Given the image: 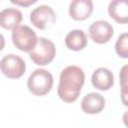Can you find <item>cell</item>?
Wrapping results in <instances>:
<instances>
[{"mask_svg": "<svg viewBox=\"0 0 128 128\" xmlns=\"http://www.w3.org/2000/svg\"><path fill=\"white\" fill-rule=\"evenodd\" d=\"M122 120H123V123L125 124V126L128 128V110L126 112H124V114L122 116Z\"/></svg>", "mask_w": 128, "mask_h": 128, "instance_id": "18", "label": "cell"}, {"mask_svg": "<svg viewBox=\"0 0 128 128\" xmlns=\"http://www.w3.org/2000/svg\"><path fill=\"white\" fill-rule=\"evenodd\" d=\"M65 45L68 49L73 51L84 49L87 45V36L85 32L80 29L70 31L65 37Z\"/></svg>", "mask_w": 128, "mask_h": 128, "instance_id": "13", "label": "cell"}, {"mask_svg": "<svg viewBox=\"0 0 128 128\" xmlns=\"http://www.w3.org/2000/svg\"><path fill=\"white\" fill-rule=\"evenodd\" d=\"M115 51L121 58H128V33L119 35L115 43Z\"/></svg>", "mask_w": 128, "mask_h": 128, "instance_id": "14", "label": "cell"}, {"mask_svg": "<svg viewBox=\"0 0 128 128\" xmlns=\"http://www.w3.org/2000/svg\"><path fill=\"white\" fill-rule=\"evenodd\" d=\"M31 23L40 30H46L54 25L56 22V15L54 10L48 5H39L30 13Z\"/></svg>", "mask_w": 128, "mask_h": 128, "instance_id": "6", "label": "cell"}, {"mask_svg": "<svg viewBox=\"0 0 128 128\" xmlns=\"http://www.w3.org/2000/svg\"><path fill=\"white\" fill-rule=\"evenodd\" d=\"M92 85L101 91H107L109 90L114 83V77L112 72L105 68V67H99L97 68L91 77Z\"/></svg>", "mask_w": 128, "mask_h": 128, "instance_id": "10", "label": "cell"}, {"mask_svg": "<svg viewBox=\"0 0 128 128\" xmlns=\"http://www.w3.org/2000/svg\"><path fill=\"white\" fill-rule=\"evenodd\" d=\"M121 101L124 106L128 107V86L121 87Z\"/></svg>", "mask_w": 128, "mask_h": 128, "instance_id": "16", "label": "cell"}, {"mask_svg": "<svg viewBox=\"0 0 128 128\" xmlns=\"http://www.w3.org/2000/svg\"><path fill=\"white\" fill-rule=\"evenodd\" d=\"M22 19L23 16L21 11L13 7L5 8L0 12V25L7 30H13L15 27L19 26Z\"/></svg>", "mask_w": 128, "mask_h": 128, "instance_id": "11", "label": "cell"}, {"mask_svg": "<svg viewBox=\"0 0 128 128\" xmlns=\"http://www.w3.org/2000/svg\"><path fill=\"white\" fill-rule=\"evenodd\" d=\"M56 55V48L54 43L44 37L38 38L36 47L29 52L30 59L39 66L48 65L53 61Z\"/></svg>", "mask_w": 128, "mask_h": 128, "instance_id": "4", "label": "cell"}, {"mask_svg": "<svg viewBox=\"0 0 128 128\" xmlns=\"http://www.w3.org/2000/svg\"><path fill=\"white\" fill-rule=\"evenodd\" d=\"M11 37L14 46L24 52H31L38 42L35 31L27 25H19L15 27L12 30Z\"/></svg>", "mask_w": 128, "mask_h": 128, "instance_id": "3", "label": "cell"}, {"mask_svg": "<svg viewBox=\"0 0 128 128\" xmlns=\"http://www.w3.org/2000/svg\"><path fill=\"white\" fill-rule=\"evenodd\" d=\"M11 3H13V4H16V5H20V6H24V7H28L29 5H31V4H34V3H36L37 1L36 0H11L10 1Z\"/></svg>", "mask_w": 128, "mask_h": 128, "instance_id": "17", "label": "cell"}, {"mask_svg": "<svg viewBox=\"0 0 128 128\" xmlns=\"http://www.w3.org/2000/svg\"><path fill=\"white\" fill-rule=\"evenodd\" d=\"M108 13L120 24L128 23V0H113L109 3Z\"/></svg>", "mask_w": 128, "mask_h": 128, "instance_id": "12", "label": "cell"}, {"mask_svg": "<svg viewBox=\"0 0 128 128\" xmlns=\"http://www.w3.org/2000/svg\"><path fill=\"white\" fill-rule=\"evenodd\" d=\"M119 82L120 87L128 86V64L122 66L119 73Z\"/></svg>", "mask_w": 128, "mask_h": 128, "instance_id": "15", "label": "cell"}, {"mask_svg": "<svg viewBox=\"0 0 128 128\" xmlns=\"http://www.w3.org/2000/svg\"><path fill=\"white\" fill-rule=\"evenodd\" d=\"M85 82V73L79 66L70 65L61 71L57 94L66 103H72L80 95Z\"/></svg>", "mask_w": 128, "mask_h": 128, "instance_id": "1", "label": "cell"}, {"mask_svg": "<svg viewBox=\"0 0 128 128\" xmlns=\"http://www.w3.org/2000/svg\"><path fill=\"white\" fill-rule=\"evenodd\" d=\"M90 38L97 44L107 43L113 36L114 30L112 25L104 20L94 21L88 29Z\"/></svg>", "mask_w": 128, "mask_h": 128, "instance_id": "7", "label": "cell"}, {"mask_svg": "<svg viewBox=\"0 0 128 128\" xmlns=\"http://www.w3.org/2000/svg\"><path fill=\"white\" fill-rule=\"evenodd\" d=\"M93 12V2L91 0H73L69 4V15L77 21L86 20Z\"/></svg>", "mask_w": 128, "mask_h": 128, "instance_id": "8", "label": "cell"}, {"mask_svg": "<svg viewBox=\"0 0 128 128\" xmlns=\"http://www.w3.org/2000/svg\"><path fill=\"white\" fill-rule=\"evenodd\" d=\"M0 67H1V72L7 78L18 79L25 73L26 63L18 55L6 54L1 59Z\"/></svg>", "mask_w": 128, "mask_h": 128, "instance_id": "5", "label": "cell"}, {"mask_svg": "<svg viewBox=\"0 0 128 128\" xmlns=\"http://www.w3.org/2000/svg\"><path fill=\"white\" fill-rule=\"evenodd\" d=\"M105 107L104 97L96 92L86 94L81 101V109L87 114H98Z\"/></svg>", "mask_w": 128, "mask_h": 128, "instance_id": "9", "label": "cell"}, {"mask_svg": "<svg viewBox=\"0 0 128 128\" xmlns=\"http://www.w3.org/2000/svg\"><path fill=\"white\" fill-rule=\"evenodd\" d=\"M53 86V76L45 69L34 70L27 80L29 91L35 96H44L50 92Z\"/></svg>", "mask_w": 128, "mask_h": 128, "instance_id": "2", "label": "cell"}]
</instances>
